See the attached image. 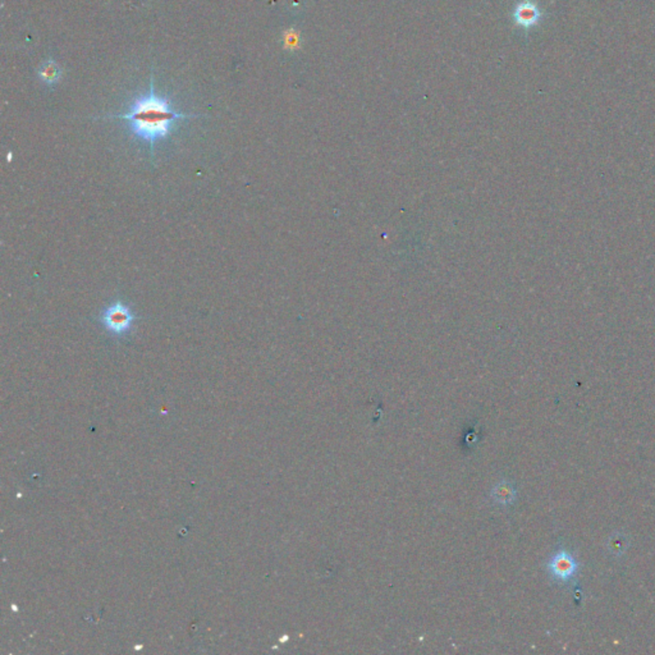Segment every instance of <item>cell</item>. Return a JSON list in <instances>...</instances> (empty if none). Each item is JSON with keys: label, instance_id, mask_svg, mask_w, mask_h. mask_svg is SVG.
<instances>
[{"label": "cell", "instance_id": "6da1fadb", "mask_svg": "<svg viewBox=\"0 0 655 655\" xmlns=\"http://www.w3.org/2000/svg\"><path fill=\"white\" fill-rule=\"evenodd\" d=\"M198 117L201 115H184L172 109L170 101L165 96H159L154 91V78L152 76L150 91L136 98L127 113L107 115L100 119H122L128 122L132 136L147 142L150 146L152 158H154L155 144L170 136L175 123Z\"/></svg>", "mask_w": 655, "mask_h": 655}, {"label": "cell", "instance_id": "52a82bcc", "mask_svg": "<svg viewBox=\"0 0 655 655\" xmlns=\"http://www.w3.org/2000/svg\"><path fill=\"white\" fill-rule=\"evenodd\" d=\"M61 71L57 64L55 61H44L41 64V67L38 69V77L40 80H43L45 84H55L59 81L61 78Z\"/></svg>", "mask_w": 655, "mask_h": 655}, {"label": "cell", "instance_id": "277c9868", "mask_svg": "<svg viewBox=\"0 0 655 655\" xmlns=\"http://www.w3.org/2000/svg\"><path fill=\"white\" fill-rule=\"evenodd\" d=\"M541 17H543V13L538 7V4L533 0H521L513 10V21L517 26L525 30L536 26L540 21Z\"/></svg>", "mask_w": 655, "mask_h": 655}, {"label": "cell", "instance_id": "3957f363", "mask_svg": "<svg viewBox=\"0 0 655 655\" xmlns=\"http://www.w3.org/2000/svg\"><path fill=\"white\" fill-rule=\"evenodd\" d=\"M138 319V316L133 314L130 306L126 305L121 300L108 306L98 316L100 324L109 334L115 338H123L131 334L133 324Z\"/></svg>", "mask_w": 655, "mask_h": 655}, {"label": "cell", "instance_id": "7a4b0ae2", "mask_svg": "<svg viewBox=\"0 0 655 655\" xmlns=\"http://www.w3.org/2000/svg\"><path fill=\"white\" fill-rule=\"evenodd\" d=\"M582 566L573 556V553L564 545H559L556 552L549 557L545 570L549 577L559 585H572L576 582Z\"/></svg>", "mask_w": 655, "mask_h": 655}, {"label": "cell", "instance_id": "8992f818", "mask_svg": "<svg viewBox=\"0 0 655 655\" xmlns=\"http://www.w3.org/2000/svg\"><path fill=\"white\" fill-rule=\"evenodd\" d=\"M607 550L613 557H622L630 547V539L626 533L616 531L607 539Z\"/></svg>", "mask_w": 655, "mask_h": 655}, {"label": "cell", "instance_id": "5b68a950", "mask_svg": "<svg viewBox=\"0 0 655 655\" xmlns=\"http://www.w3.org/2000/svg\"><path fill=\"white\" fill-rule=\"evenodd\" d=\"M490 496L496 504L503 507H508L516 502L517 490L510 481L502 480L496 483L493 487L490 492Z\"/></svg>", "mask_w": 655, "mask_h": 655}]
</instances>
